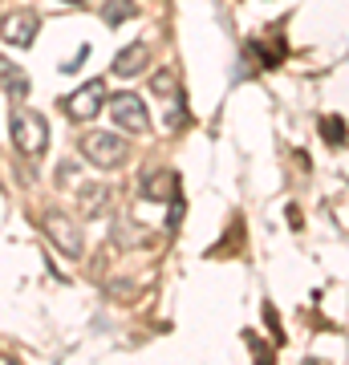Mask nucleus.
I'll return each instance as SVG.
<instances>
[{"label":"nucleus","instance_id":"obj_2","mask_svg":"<svg viewBox=\"0 0 349 365\" xmlns=\"http://www.w3.org/2000/svg\"><path fill=\"white\" fill-rule=\"evenodd\" d=\"M81 158H90L93 167H102V170H114L126 163L130 155V143H122V134H110V130H90V134H81Z\"/></svg>","mask_w":349,"mask_h":365},{"label":"nucleus","instance_id":"obj_3","mask_svg":"<svg viewBox=\"0 0 349 365\" xmlns=\"http://www.w3.org/2000/svg\"><path fill=\"white\" fill-rule=\"evenodd\" d=\"M41 232L53 240V248L61 252V256H69V260H81V252H86V244H81V232H78V223L69 220L65 211H45L41 215Z\"/></svg>","mask_w":349,"mask_h":365},{"label":"nucleus","instance_id":"obj_15","mask_svg":"<svg viewBox=\"0 0 349 365\" xmlns=\"http://www.w3.org/2000/svg\"><path fill=\"white\" fill-rule=\"evenodd\" d=\"M0 365H16V361H13V357H0Z\"/></svg>","mask_w":349,"mask_h":365},{"label":"nucleus","instance_id":"obj_14","mask_svg":"<svg viewBox=\"0 0 349 365\" xmlns=\"http://www.w3.org/2000/svg\"><path fill=\"white\" fill-rule=\"evenodd\" d=\"M244 337H248V345H252V349H256V365H272V353H268V349H260L256 333H244Z\"/></svg>","mask_w":349,"mask_h":365},{"label":"nucleus","instance_id":"obj_10","mask_svg":"<svg viewBox=\"0 0 349 365\" xmlns=\"http://www.w3.org/2000/svg\"><path fill=\"white\" fill-rule=\"evenodd\" d=\"M0 86H4V93H9V98H16V102H21V98L29 93V78H25V69L13 66V61H0Z\"/></svg>","mask_w":349,"mask_h":365},{"label":"nucleus","instance_id":"obj_8","mask_svg":"<svg viewBox=\"0 0 349 365\" xmlns=\"http://www.w3.org/2000/svg\"><path fill=\"white\" fill-rule=\"evenodd\" d=\"M110 187H102V182H86L78 191V207L86 220H98V215H106V207H110Z\"/></svg>","mask_w":349,"mask_h":365},{"label":"nucleus","instance_id":"obj_1","mask_svg":"<svg viewBox=\"0 0 349 365\" xmlns=\"http://www.w3.org/2000/svg\"><path fill=\"white\" fill-rule=\"evenodd\" d=\"M13 146L25 158H41L45 146H49V122L37 114V110H13Z\"/></svg>","mask_w":349,"mask_h":365},{"label":"nucleus","instance_id":"obj_16","mask_svg":"<svg viewBox=\"0 0 349 365\" xmlns=\"http://www.w3.org/2000/svg\"><path fill=\"white\" fill-rule=\"evenodd\" d=\"M305 365H329V361H305Z\"/></svg>","mask_w":349,"mask_h":365},{"label":"nucleus","instance_id":"obj_17","mask_svg":"<svg viewBox=\"0 0 349 365\" xmlns=\"http://www.w3.org/2000/svg\"><path fill=\"white\" fill-rule=\"evenodd\" d=\"M69 4H86V0H69Z\"/></svg>","mask_w":349,"mask_h":365},{"label":"nucleus","instance_id":"obj_4","mask_svg":"<svg viewBox=\"0 0 349 365\" xmlns=\"http://www.w3.org/2000/svg\"><path fill=\"white\" fill-rule=\"evenodd\" d=\"M106 106H110V118H114V126H122L126 134H146L151 130V114H146V106L138 93H110L106 98Z\"/></svg>","mask_w":349,"mask_h":365},{"label":"nucleus","instance_id":"obj_7","mask_svg":"<svg viewBox=\"0 0 349 365\" xmlns=\"http://www.w3.org/2000/svg\"><path fill=\"white\" fill-rule=\"evenodd\" d=\"M138 195L155 199V203L179 199V175H175V170H146L143 179H138Z\"/></svg>","mask_w":349,"mask_h":365},{"label":"nucleus","instance_id":"obj_9","mask_svg":"<svg viewBox=\"0 0 349 365\" xmlns=\"http://www.w3.org/2000/svg\"><path fill=\"white\" fill-rule=\"evenodd\" d=\"M146 61H151V49H146V45H126V49L114 57V78H134V73H143Z\"/></svg>","mask_w":349,"mask_h":365},{"label":"nucleus","instance_id":"obj_13","mask_svg":"<svg viewBox=\"0 0 349 365\" xmlns=\"http://www.w3.org/2000/svg\"><path fill=\"white\" fill-rule=\"evenodd\" d=\"M151 90H155L158 98H179V81H175L171 69H158L155 78H151Z\"/></svg>","mask_w":349,"mask_h":365},{"label":"nucleus","instance_id":"obj_11","mask_svg":"<svg viewBox=\"0 0 349 365\" xmlns=\"http://www.w3.org/2000/svg\"><path fill=\"white\" fill-rule=\"evenodd\" d=\"M138 13V9H134V4H130V0H106V9H102V21L110 29H118V25H126L130 16Z\"/></svg>","mask_w":349,"mask_h":365},{"label":"nucleus","instance_id":"obj_5","mask_svg":"<svg viewBox=\"0 0 349 365\" xmlns=\"http://www.w3.org/2000/svg\"><path fill=\"white\" fill-rule=\"evenodd\" d=\"M106 98H110V93H106V81L93 78V81H86L81 90L69 93V98L61 102V110H65V118H69V122H90V118L102 114Z\"/></svg>","mask_w":349,"mask_h":365},{"label":"nucleus","instance_id":"obj_6","mask_svg":"<svg viewBox=\"0 0 349 365\" xmlns=\"http://www.w3.org/2000/svg\"><path fill=\"white\" fill-rule=\"evenodd\" d=\"M37 29H41V16L33 9H16L0 21V37L4 45H16V49H29L33 41H37Z\"/></svg>","mask_w":349,"mask_h":365},{"label":"nucleus","instance_id":"obj_12","mask_svg":"<svg viewBox=\"0 0 349 365\" xmlns=\"http://www.w3.org/2000/svg\"><path fill=\"white\" fill-rule=\"evenodd\" d=\"M321 138H325L329 146H345V143H349L345 122H341L337 114H325V118H321Z\"/></svg>","mask_w":349,"mask_h":365}]
</instances>
